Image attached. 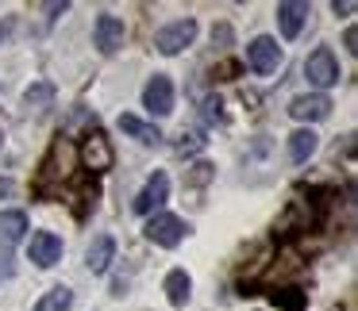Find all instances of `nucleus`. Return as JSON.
I'll list each match as a JSON object with an SVG mask.
<instances>
[{
    "mask_svg": "<svg viewBox=\"0 0 358 311\" xmlns=\"http://www.w3.org/2000/svg\"><path fill=\"white\" fill-rule=\"evenodd\" d=\"M189 296H193V277H189L185 269H170V273H166V300H170L173 308H185Z\"/></svg>",
    "mask_w": 358,
    "mask_h": 311,
    "instance_id": "14",
    "label": "nucleus"
},
{
    "mask_svg": "<svg viewBox=\"0 0 358 311\" xmlns=\"http://www.w3.org/2000/svg\"><path fill=\"white\" fill-rule=\"evenodd\" d=\"M112 261H116V238H112V234H101V238L89 242V250H85L89 273H108Z\"/></svg>",
    "mask_w": 358,
    "mask_h": 311,
    "instance_id": "12",
    "label": "nucleus"
},
{
    "mask_svg": "<svg viewBox=\"0 0 358 311\" xmlns=\"http://www.w3.org/2000/svg\"><path fill=\"white\" fill-rule=\"evenodd\" d=\"M166 200H170V177H166V173H155V177H150L147 185H143V192L135 196L131 208L139 211V215H150V211L162 208Z\"/></svg>",
    "mask_w": 358,
    "mask_h": 311,
    "instance_id": "9",
    "label": "nucleus"
},
{
    "mask_svg": "<svg viewBox=\"0 0 358 311\" xmlns=\"http://www.w3.org/2000/svg\"><path fill=\"white\" fill-rule=\"evenodd\" d=\"M316 146H320V139H316V131H312V127H301V131L289 135V158H293L296 165L308 162V158L316 154Z\"/></svg>",
    "mask_w": 358,
    "mask_h": 311,
    "instance_id": "15",
    "label": "nucleus"
},
{
    "mask_svg": "<svg viewBox=\"0 0 358 311\" xmlns=\"http://www.w3.org/2000/svg\"><path fill=\"white\" fill-rule=\"evenodd\" d=\"M247 66L255 73H273L281 66V47H278V39H270V35H258L255 43L247 47Z\"/></svg>",
    "mask_w": 358,
    "mask_h": 311,
    "instance_id": "6",
    "label": "nucleus"
},
{
    "mask_svg": "<svg viewBox=\"0 0 358 311\" xmlns=\"http://www.w3.org/2000/svg\"><path fill=\"white\" fill-rule=\"evenodd\" d=\"M24 104L27 108H50L55 104V85L50 81H35V85H27V93H24Z\"/></svg>",
    "mask_w": 358,
    "mask_h": 311,
    "instance_id": "18",
    "label": "nucleus"
},
{
    "mask_svg": "<svg viewBox=\"0 0 358 311\" xmlns=\"http://www.w3.org/2000/svg\"><path fill=\"white\" fill-rule=\"evenodd\" d=\"M120 131L131 135L139 146H158V142H162V131H158L155 123H143L139 116H120Z\"/></svg>",
    "mask_w": 358,
    "mask_h": 311,
    "instance_id": "13",
    "label": "nucleus"
},
{
    "mask_svg": "<svg viewBox=\"0 0 358 311\" xmlns=\"http://www.w3.org/2000/svg\"><path fill=\"white\" fill-rule=\"evenodd\" d=\"M331 12H335V16H350V12H355V4H350V0H343V4L335 0V4H331Z\"/></svg>",
    "mask_w": 358,
    "mask_h": 311,
    "instance_id": "26",
    "label": "nucleus"
},
{
    "mask_svg": "<svg viewBox=\"0 0 358 311\" xmlns=\"http://www.w3.org/2000/svg\"><path fill=\"white\" fill-rule=\"evenodd\" d=\"M270 303H273V308H281V311H304V292H301V288H273Z\"/></svg>",
    "mask_w": 358,
    "mask_h": 311,
    "instance_id": "19",
    "label": "nucleus"
},
{
    "mask_svg": "<svg viewBox=\"0 0 358 311\" xmlns=\"http://www.w3.org/2000/svg\"><path fill=\"white\" fill-rule=\"evenodd\" d=\"M143 108L150 116H170L173 112V81L166 73H155L147 81V89H143Z\"/></svg>",
    "mask_w": 358,
    "mask_h": 311,
    "instance_id": "5",
    "label": "nucleus"
},
{
    "mask_svg": "<svg viewBox=\"0 0 358 311\" xmlns=\"http://www.w3.org/2000/svg\"><path fill=\"white\" fill-rule=\"evenodd\" d=\"M224 104H220V96H212V100H204V119H208V123H224Z\"/></svg>",
    "mask_w": 358,
    "mask_h": 311,
    "instance_id": "21",
    "label": "nucleus"
},
{
    "mask_svg": "<svg viewBox=\"0 0 358 311\" xmlns=\"http://www.w3.org/2000/svg\"><path fill=\"white\" fill-rule=\"evenodd\" d=\"M212 177H216V165H208V162H196L193 165V169H189V185H196V188H201V185H208V181Z\"/></svg>",
    "mask_w": 358,
    "mask_h": 311,
    "instance_id": "20",
    "label": "nucleus"
},
{
    "mask_svg": "<svg viewBox=\"0 0 358 311\" xmlns=\"http://www.w3.org/2000/svg\"><path fill=\"white\" fill-rule=\"evenodd\" d=\"M12 192H16V185H12L8 177H0V200H4V196H12Z\"/></svg>",
    "mask_w": 358,
    "mask_h": 311,
    "instance_id": "27",
    "label": "nucleus"
},
{
    "mask_svg": "<svg viewBox=\"0 0 358 311\" xmlns=\"http://www.w3.org/2000/svg\"><path fill=\"white\" fill-rule=\"evenodd\" d=\"M304 77H308V85H316V89H331V85H339V77H343L339 58H335L327 47L312 50L308 62H304Z\"/></svg>",
    "mask_w": 358,
    "mask_h": 311,
    "instance_id": "2",
    "label": "nucleus"
},
{
    "mask_svg": "<svg viewBox=\"0 0 358 311\" xmlns=\"http://www.w3.org/2000/svg\"><path fill=\"white\" fill-rule=\"evenodd\" d=\"M147 234L155 246H162V250H173V246H181V238L189 234V227H185V219H178V215H170V211H158L155 219L147 223Z\"/></svg>",
    "mask_w": 358,
    "mask_h": 311,
    "instance_id": "4",
    "label": "nucleus"
},
{
    "mask_svg": "<svg viewBox=\"0 0 358 311\" xmlns=\"http://www.w3.org/2000/svg\"><path fill=\"white\" fill-rule=\"evenodd\" d=\"M12 273H16V265H12V250L4 246V250H0V280H8Z\"/></svg>",
    "mask_w": 358,
    "mask_h": 311,
    "instance_id": "22",
    "label": "nucleus"
},
{
    "mask_svg": "<svg viewBox=\"0 0 358 311\" xmlns=\"http://www.w3.org/2000/svg\"><path fill=\"white\" fill-rule=\"evenodd\" d=\"M289 116L301 119V123H316V119H327L331 116V100L324 93H308V96H296L289 104Z\"/></svg>",
    "mask_w": 358,
    "mask_h": 311,
    "instance_id": "10",
    "label": "nucleus"
},
{
    "mask_svg": "<svg viewBox=\"0 0 358 311\" xmlns=\"http://www.w3.org/2000/svg\"><path fill=\"white\" fill-rule=\"evenodd\" d=\"M27 254H31V261L39 269H50V265L62 261V238L55 231H35L31 242H27Z\"/></svg>",
    "mask_w": 358,
    "mask_h": 311,
    "instance_id": "7",
    "label": "nucleus"
},
{
    "mask_svg": "<svg viewBox=\"0 0 358 311\" xmlns=\"http://www.w3.org/2000/svg\"><path fill=\"white\" fill-rule=\"evenodd\" d=\"M308 4H301V0H285V4H278V27L285 39H296V35L304 31V20H308Z\"/></svg>",
    "mask_w": 358,
    "mask_h": 311,
    "instance_id": "11",
    "label": "nucleus"
},
{
    "mask_svg": "<svg viewBox=\"0 0 358 311\" xmlns=\"http://www.w3.org/2000/svg\"><path fill=\"white\" fill-rule=\"evenodd\" d=\"M124 39H127V27H124V20H120V16H101V20H96L93 43H96L101 54H116V50L124 47Z\"/></svg>",
    "mask_w": 358,
    "mask_h": 311,
    "instance_id": "8",
    "label": "nucleus"
},
{
    "mask_svg": "<svg viewBox=\"0 0 358 311\" xmlns=\"http://www.w3.org/2000/svg\"><path fill=\"white\" fill-rule=\"evenodd\" d=\"M201 146H204V139H201L196 131L181 135V142H178V150H181V154H185V150H201Z\"/></svg>",
    "mask_w": 358,
    "mask_h": 311,
    "instance_id": "23",
    "label": "nucleus"
},
{
    "mask_svg": "<svg viewBox=\"0 0 358 311\" xmlns=\"http://www.w3.org/2000/svg\"><path fill=\"white\" fill-rule=\"evenodd\" d=\"M24 234H27V215L24 211H0V238H4V246L20 242Z\"/></svg>",
    "mask_w": 358,
    "mask_h": 311,
    "instance_id": "16",
    "label": "nucleus"
},
{
    "mask_svg": "<svg viewBox=\"0 0 358 311\" xmlns=\"http://www.w3.org/2000/svg\"><path fill=\"white\" fill-rule=\"evenodd\" d=\"M78 158H81V165H85L89 173H108L112 162H116L112 142H108L104 131H89L85 139H81V146H78Z\"/></svg>",
    "mask_w": 358,
    "mask_h": 311,
    "instance_id": "1",
    "label": "nucleus"
},
{
    "mask_svg": "<svg viewBox=\"0 0 358 311\" xmlns=\"http://www.w3.org/2000/svg\"><path fill=\"white\" fill-rule=\"evenodd\" d=\"M193 39H196V20H173V24H166L155 35V47H158V54L173 58V54L193 47Z\"/></svg>",
    "mask_w": 358,
    "mask_h": 311,
    "instance_id": "3",
    "label": "nucleus"
},
{
    "mask_svg": "<svg viewBox=\"0 0 358 311\" xmlns=\"http://www.w3.org/2000/svg\"><path fill=\"white\" fill-rule=\"evenodd\" d=\"M70 303H73V292H70L66 285H55L50 292H43V296H39L35 311H70Z\"/></svg>",
    "mask_w": 358,
    "mask_h": 311,
    "instance_id": "17",
    "label": "nucleus"
},
{
    "mask_svg": "<svg viewBox=\"0 0 358 311\" xmlns=\"http://www.w3.org/2000/svg\"><path fill=\"white\" fill-rule=\"evenodd\" d=\"M343 47H347L350 54H358V31H355V27H347V35H343Z\"/></svg>",
    "mask_w": 358,
    "mask_h": 311,
    "instance_id": "25",
    "label": "nucleus"
},
{
    "mask_svg": "<svg viewBox=\"0 0 358 311\" xmlns=\"http://www.w3.org/2000/svg\"><path fill=\"white\" fill-rule=\"evenodd\" d=\"M212 39H216L220 47H227V43H231V27H227V24H220L216 31H212Z\"/></svg>",
    "mask_w": 358,
    "mask_h": 311,
    "instance_id": "24",
    "label": "nucleus"
},
{
    "mask_svg": "<svg viewBox=\"0 0 358 311\" xmlns=\"http://www.w3.org/2000/svg\"><path fill=\"white\" fill-rule=\"evenodd\" d=\"M8 31H12V24L4 20V24H0V43H4V35H8Z\"/></svg>",
    "mask_w": 358,
    "mask_h": 311,
    "instance_id": "28",
    "label": "nucleus"
}]
</instances>
